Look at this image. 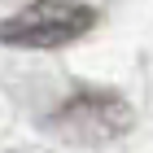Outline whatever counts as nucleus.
Instances as JSON below:
<instances>
[{"label": "nucleus", "mask_w": 153, "mask_h": 153, "mask_svg": "<svg viewBox=\"0 0 153 153\" xmlns=\"http://www.w3.org/2000/svg\"><path fill=\"white\" fill-rule=\"evenodd\" d=\"M96 22H101V13L92 4H79V0H35V4L18 9L13 18H4L0 39L9 48L48 53V48H66L74 39H83Z\"/></svg>", "instance_id": "1"}, {"label": "nucleus", "mask_w": 153, "mask_h": 153, "mask_svg": "<svg viewBox=\"0 0 153 153\" xmlns=\"http://www.w3.org/2000/svg\"><path fill=\"white\" fill-rule=\"evenodd\" d=\"M131 123H136L131 105L118 92H109V88H83V92H74L70 101H66V105H57L48 114V131L61 136V140H70V144L118 140Z\"/></svg>", "instance_id": "2"}]
</instances>
